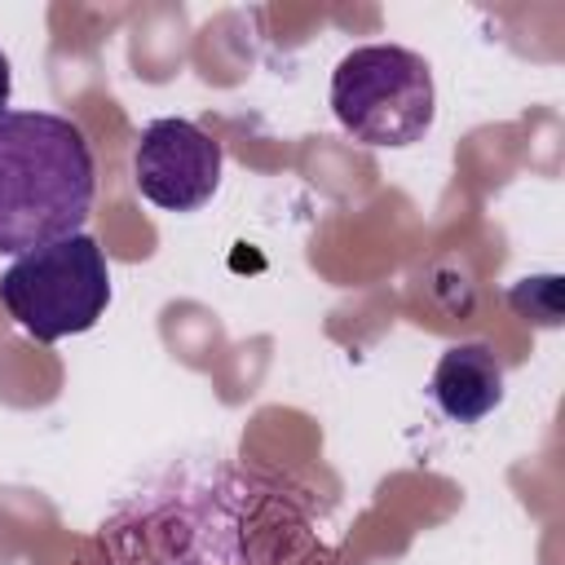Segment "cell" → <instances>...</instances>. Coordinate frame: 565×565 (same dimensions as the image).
Here are the masks:
<instances>
[{"label": "cell", "mask_w": 565, "mask_h": 565, "mask_svg": "<svg viewBox=\"0 0 565 565\" xmlns=\"http://www.w3.org/2000/svg\"><path fill=\"white\" fill-rule=\"evenodd\" d=\"M9 93H13V75H9V57H4V49H0V115H4V106H9Z\"/></svg>", "instance_id": "cell-6"}, {"label": "cell", "mask_w": 565, "mask_h": 565, "mask_svg": "<svg viewBox=\"0 0 565 565\" xmlns=\"http://www.w3.org/2000/svg\"><path fill=\"white\" fill-rule=\"evenodd\" d=\"M331 110L362 146H415L437 115L433 71L415 49L362 44L344 53L331 75Z\"/></svg>", "instance_id": "cell-2"}, {"label": "cell", "mask_w": 565, "mask_h": 565, "mask_svg": "<svg viewBox=\"0 0 565 565\" xmlns=\"http://www.w3.org/2000/svg\"><path fill=\"white\" fill-rule=\"evenodd\" d=\"M0 305L40 344L93 331L110 305V265L93 234H71L18 256L0 274Z\"/></svg>", "instance_id": "cell-3"}, {"label": "cell", "mask_w": 565, "mask_h": 565, "mask_svg": "<svg viewBox=\"0 0 565 565\" xmlns=\"http://www.w3.org/2000/svg\"><path fill=\"white\" fill-rule=\"evenodd\" d=\"M433 402L455 424H477L503 402V366L490 344H450L433 366Z\"/></svg>", "instance_id": "cell-5"}, {"label": "cell", "mask_w": 565, "mask_h": 565, "mask_svg": "<svg viewBox=\"0 0 565 565\" xmlns=\"http://www.w3.org/2000/svg\"><path fill=\"white\" fill-rule=\"evenodd\" d=\"M132 181L163 212H199L221 185V141L194 119H150L132 150Z\"/></svg>", "instance_id": "cell-4"}, {"label": "cell", "mask_w": 565, "mask_h": 565, "mask_svg": "<svg viewBox=\"0 0 565 565\" xmlns=\"http://www.w3.org/2000/svg\"><path fill=\"white\" fill-rule=\"evenodd\" d=\"M97 159L84 128L53 110L0 115V256H26L84 230Z\"/></svg>", "instance_id": "cell-1"}]
</instances>
